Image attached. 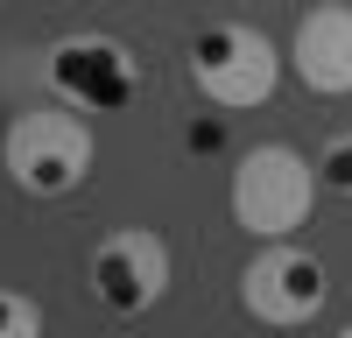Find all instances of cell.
<instances>
[{"mask_svg": "<svg viewBox=\"0 0 352 338\" xmlns=\"http://www.w3.org/2000/svg\"><path fill=\"white\" fill-rule=\"evenodd\" d=\"M99 162V134L85 113L71 106H21L8 134H0V169H8V183L28 190V197H71L85 190V177H92Z\"/></svg>", "mask_w": 352, "mask_h": 338, "instance_id": "cell-2", "label": "cell"}, {"mask_svg": "<svg viewBox=\"0 0 352 338\" xmlns=\"http://www.w3.org/2000/svg\"><path fill=\"white\" fill-rule=\"evenodd\" d=\"M0 338H43V303L28 289H0Z\"/></svg>", "mask_w": 352, "mask_h": 338, "instance_id": "cell-9", "label": "cell"}, {"mask_svg": "<svg viewBox=\"0 0 352 338\" xmlns=\"http://www.w3.org/2000/svg\"><path fill=\"white\" fill-rule=\"evenodd\" d=\"M324 183H317V155L289 148V141H254V148L232 162V183H226V205L232 225L247 240H296Z\"/></svg>", "mask_w": 352, "mask_h": 338, "instance_id": "cell-1", "label": "cell"}, {"mask_svg": "<svg viewBox=\"0 0 352 338\" xmlns=\"http://www.w3.org/2000/svg\"><path fill=\"white\" fill-rule=\"evenodd\" d=\"M289 71L317 99H352V8L345 0H317L289 28Z\"/></svg>", "mask_w": 352, "mask_h": 338, "instance_id": "cell-7", "label": "cell"}, {"mask_svg": "<svg viewBox=\"0 0 352 338\" xmlns=\"http://www.w3.org/2000/svg\"><path fill=\"white\" fill-rule=\"evenodd\" d=\"M338 338H352V324H345V331H338Z\"/></svg>", "mask_w": 352, "mask_h": 338, "instance_id": "cell-10", "label": "cell"}, {"mask_svg": "<svg viewBox=\"0 0 352 338\" xmlns=\"http://www.w3.org/2000/svg\"><path fill=\"white\" fill-rule=\"evenodd\" d=\"M169 240L155 225H113V233L92 247V261H85V282H92V296L106 317H148V310L169 296Z\"/></svg>", "mask_w": 352, "mask_h": 338, "instance_id": "cell-6", "label": "cell"}, {"mask_svg": "<svg viewBox=\"0 0 352 338\" xmlns=\"http://www.w3.org/2000/svg\"><path fill=\"white\" fill-rule=\"evenodd\" d=\"M317 183H324L331 197H352V127L317 148Z\"/></svg>", "mask_w": 352, "mask_h": 338, "instance_id": "cell-8", "label": "cell"}, {"mask_svg": "<svg viewBox=\"0 0 352 338\" xmlns=\"http://www.w3.org/2000/svg\"><path fill=\"white\" fill-rule=\"evenodd\" d=\"M184 71L219 113H254V106L275 99L289 49H275V36H261L254 21H212V28H197Z\"/></svg>", "mask_w": 352, "mask_h": 338, "instance_id": "cell-3", "label": "cell"}, {"mask_svg": "<svg viewBox=\"0 0 352 338\" xmlns=\"http://www.w3.org/2000/svg\"><path fill=\"white\" fill-rule=\"evenodd\" d=\"M324 303H331V268L296 240H261V254L240 268V310L268 331H296L324 317Z\"/></svg>", "mask_w": 352, "mask_h": 338, "instance_id": "cell-5", "label": "cell"}, {"mask_svg": "<svg viewBox=\"0 0 352 338\" xmlns=\"http://www.w3.org/2000/svg\"><path fill=\"white\" fill-rule=\"evenodd\" d=\"M43 78H50V99L71 106V113H127L141 99V84H148V71H141V56L106 36V28H78V36H56L50 56H43Z\"/></svg>", "mask_w": 352, "mask_h": 338, "instance_id": "cell-4", "label": "cell"}]
</instances>
